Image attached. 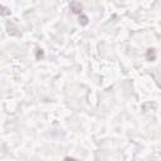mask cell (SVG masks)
<instances>
[{"instance_id": "cell-1", "label": "cell", "mask_w": 161, "mask_h": 161, "mask_svg": "<svg viewBox=\"0 0 161 161\" xmlns=\"http://www.w3.org/2000/svg\"><path fill=\"white\" fill-rule=\"evenodd\" d=\"M70 10H72V13H73V14L82 15V13H83V6L80 5V3L74 1V3H72V4H70Z\"/></svg>"}]
</instances>
